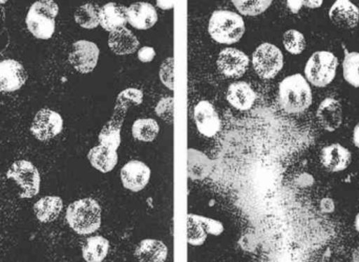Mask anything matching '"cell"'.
<instances>
[{"label":"cell","mask_w":359,"mask_h":262,"mask_svg":"<svg viewBox=\"0 0 359 262\" xmlns=\"http://www.w3.org/2000/svg\"><path fill=\"white\" fill-rule=\"evenodd\" d=\"M278 103L288 114H301L312 105V91L301 74L288 76L278 86Z\"/></svg>","instance_id":"1"},{"label":"cell","mask_w":359,"mask_h":262,"mask_svg":"<svg viewBox=\"0 0 359 262\" xmlns=\"http://www.w3.org/2000/svg\"><path fill=\"white\" fill-rule=\"evenodd\" d=\"M67 223L79 235H90L101 227L100 204L93 198L76 200L67 210Z\"/></svg>","instance_id":"2"},{"label":"cell","mask_w":359,"mask_h":262,"mask_svg":"<svg viewBox=\"0 0 359 262\" xmlns=\"http://www.w3.org/2000/svg\"><path fill=\"white\" fill-rule=\"evenodd\" d=\"M59 6L54 0H37L32 4L25 18L27 30L34 37L48 40L53 37L56 29L55 19L58 16Z\"/></svg>","instance_id":"3"},{"label":"cell","mask_w":359,"mask_h":262,"mask_svg":"<svg viewBox=\"0 0 359 262\" xmlns=\"http://www.w3.org/2000/svg\"><path fill=\"white\" fill-rule=\"evenodd\" d=\"M208 32L215 41L233 44L244 36L245 22L242 16L231 11H215L209 19Z\"/></svg>","instance_id":"4"},{"label":"cell","mask_w":359,"mask_h":262,"mask_svg":"<svg viewBox=\"0 0 359 262\" xmlns=\"http://www.w3.org/2000/svg\"><path fill=\"white\" fill-rule=\"evenodd\" d=\"M337 65L339 60L332 53L327 51L314 53L305 67L307 81L318 88H325L334 80Z\"/></svg>","instance_id":"5"},{"label":"cell","mask_w":359,"mask_h":262,"mask_svg":"<svg viewBox=\"0 0 359 262\" xmlns=\"http://www.w3.org/2000/svg\"><path fill=\"white\" fill-rule=\"evenodd\" d=\"M6 178L15 181L20 187V198L29 199L39 193L41 183L39 171L27 160H18L14 162L6 172Z\"/></svg>","instance_id":"6"},{"label":"cell","mask_w":359,"mask_h":262,"mask_svg":"<svg viewBox=\"0 0 359 262\" xmlns=\"http://www.w3.org/2000/svg\"><path fill=\"white\" fill-rule=\"evenodd\" d=\"M252 65L257 75L263 79L276 77L284 65V56L278 46L262 44L252 54Z\"/></svg>","instance_id":"7"},{"label":"cell","mask_w":359,"mask_h":262,"mask_svg":"<svg viewBox=\"0 0 359 262\" xmlns=\"http://www.w3.org/2000/svg\"><path fill=\"white\" fill-rule=\"evenodd\" d=\"M100 50L94 42L78 40L72 46L69 55L72 67L81 74L92 73L98 65Z\"/></svg>","instance_id":"8"},{"label":"cell","mask_w":359,"mask_h":262,"mask_svg":"<svg viewBox=\"0 0 359 262\" xmlns=\"http://www.w3.org/2000/svg\"><path fill=\"white\" fill-rule=\"evenodd\" d=\"M63 119L60 114L50 109H42L36 114L31 133L40 141H48L62 132Z\"/></svg>","instance_id":"9"},{"label":"cell","mask_w":359,"mask_h":262,"mask_svg":"<svg viewBox=\"0 0 359 262\" xmlns=\"http://www.w3.org/2000/svg\"><path fill=\"white\" fill-rule=\"evenodd\" d=\"M248 65L249 57L238 48H224L217 57V67L226 77H242L247 71Z\"/></svg>","instance_id":"10"},{"label":"cell","mask_w":359,"mask_h":262,"mask_svg":"<svg viewBox=\"0 0 359 262\" xmlns=\"http://www.w3.org/2000/svg\"><path fill=\"white\" fill-rule=\"evenodd\" d=\"M27 79V71L20 63L14 59L0 61V92H16L25 86Z\"/></svg>","instance_id":"11"},{"label":"cell","mask_w":359,"mask_h":262,"mask_svg":"<svg viewBox=\"0 0 359 262\" xmlns=\"http://www.w3.org/2000/svg\"><path fill=\"white\" fill-rule=\"evenodd\" d=\"M194 117L196 129L203 136L212 138L219 133L221 119L212 103L207 100H201L196 103L194 110Z\"/></svg>","instance_id":"12"},{"label":"cell","mask_w":359,"mask_h":262,"mask_svg":"<svg viewBox=\"0 0 359 262\" xmlns=\"http://www.w3.org/2000/svg\"><path fill=\"white\" fill-rule=\"evenodd\" d=\"M151 169L139 160H132L122 168L120 177L121 183L126 190L132 192H140L147 188L151 179Z\"/></svg>","instance_id":"13"},{"label":"cell","mask_w":359,"mask_h":262,"mask_svg":"<svg viewBox=\"0 0 359 262\" xmlns=\"http://www.w3.org/2000/svg\"><path fill=\"white\" fill-rule=\"evenodd\" d=\"M128 110L121 105H115L113 116L103 126L102 130L99 134L98 138L100 145L115 150V151L119 149L120 145H121L122 126H123Z\"/></svg>","instance_id":"14"},{"label":"cell","mask_w":359,"mask_h":262,"mask_svg":"<svg viewBox=\"0 0 359 262\" xmlns=\"http://www.w3.org/2000/svg\"><path fill=\"white\" fill-rule=\"evenodd\" d=\"M351 152L339 143L325 147L320 153V162L329 172L339 173L346 170L351 164Z\"/></svg>","instance_id":"15"},{"label":"cell","mask_w":359,"mask_h":262,"mask_svg":"<svg viewBox=\"0 0 359 262\" xmlns=\"http://www.w3.org/2000/svg\"><path fill=\"white\" fill-rule=\"evenodd\" d=\"M158 13L149 2L138 1L128 8V22L137 30H149L157 23Z\"/></svg>","instance_id":"16"},{"label":"cell","mask_w":359,"mask_h":262,"mask_svg":"<svg viewBox=\"0 0 359 262\" xmlns=\"http://www.w3.org/2000/svg\"><path fill=\"white\" fill-rule=\"evenodd\" d=\"M331 21L341 29H353L359 21V8L350 0H337L329 12Z\"/></svg>","instance_id":"17"},{"label":"cell","mask_w":359,"mask_h":262,"mask_svg":"<svg viewBox=\"0 0 359 262\" xmlns=\"http://www.w3.org/2000/svg\"><path fill=\"white\" fill-rule=\"evenodd\" d=\"M316 118L324 130L334 132L343 122V107L337 99L326 98L318 107Z\"/></svg>","instance_id":"18"},{"label":"cell","mask_w":359,"mask_h":262,"mask_svg":"<svg viewBox=\"0 0 359 262\" xmlns=\"http://www.w3.org/2000/svg\"><path fill=\"white\" fill-rule=\"evenodd\" d=\"M99 21L101 27L109 33L126 27L128 23V8L117 2H109L101 6Z\"/></svg>","instance_id":"19"},{"label":"cell","mask_w":359,"mask_h":262,"mask_svg":"<svg viewBox=\"0 0 359 262\" xmlns=\"http://www.w3.org/2000/svg\"><path fill=\"white\" fill-rule=\"evenodd\" d=\"M227 101L240 111H249L257 100V94L250 84L245 81L233 82L228 86Z\"/></svg>","instance_id":"20"},{"label":"cell","mask_w":359,"mask_h":262,"mask_svg":"<svg viewBox=\"0 0 359 262\" xmlns=\"http://www.w3.org/2000/svg\"><path fill=\"white\" fill-rule=\"evenodd\" d=\"M109 46L115 54L123 56L136 52L140 41L128 27H122L109 34Z\"/></svg>","instance_id":"21"},{"label":"cell","mask_w":359,"mask_h":262,"mask_svg":"<svg viewBox=\"0 0 359 262\" xmlns=\"http://www.w3.org/2000/svg\"><path fill=\"white\" fill-rule=\"evenodd\" d=\"M93 168L101 173H109L118 164V154L115 150L99 145L93 148L88 154Z\"/></svg>","instance_id":"22"},{"label":"cell","mask_w":359,"mask_h":262,"mask_svg":"<svg viewBox=\"0 0 359 262\" xmlns=\"http://www.w3.org/2000/svg\"><path fill=\"white\" fill-rule=\"evenodd\" d=\"M135 254L140 262H165L168 250L160 240H144L137 246Z\"/></svg>","instance_id":"23"},{"label":"cell","mask_w":359,"mask_h":262,"mask_svg":"<svg viewBox=\"0 0 359 262\" xmlns=\"http://www.w3.org/2000/svg\"><path fill=\"white\" fill-rule=\"evenodd\" d=\"M33 209L40 223H53L60 215L63 209V202L58 196H46L36 202Z\"/></svg>","instance_id":"24"},{"label":"cell","mask_w":359,"mask_h":262,"mask_svg":"<svg viewBox=\"0 0 359 262\" xmlns=\"http://www.w3.org/2000/svg\"><path fill=\"white\" fill-rule=\"evenodd\" d=\"M109 242L102 236H93L86 240L82 256L86 262H102L109 254Z\"/></svg>","instance_id":"25"},{"label":"cell","mask_w":359,"mask_h":262,"mask_svg":"<svg viewBox=\"0 0 359 262\" xmlns=\"http://www.w3.org/2000/svg\"><path fill=\"white\" fill-rule=\"evenodd\" d=\"M211 170V162L196 150L188 151V175L190 178L202 181L208 176Z\"/></svg>","instance_id":"26"},{"label":"cell","mask_w":359,"mask_h":262,"mask_svg":"<svg viewBox=\"0 0 359 262\" xmlns=\"http://www.w3.org/2000/svg\"><path fill=\"white\" fill-rule=\"evenodd\" d=\"M133 136L143 143H151L157 138L160 132L158 122L153 118H140L133 124Z\"/></svg>","instance_id":"27"},{"label":"cell","mask_w":359,"mask_h":262,"mask_svg":"<svg viewBox=\"0 0 359 262\" xmlns=\"http://www.w3.org/2000/svg\"><path fill=\"white\" fill-rule=\"evenodd\" d=\"M100 8L94 4H86L80 6L74 14L76 23L84 29L92 30L100 25L99 21Z\"/></svg>","instance_id":"28"},{"label":"cell","mask_w":359,"mask_h":262,"mask_svg":"<svg viewBox=\"0 0 359 262\" xmlns=\"http://www.w3.org/2000/svg\"><path fill=\"white\" fill-rule=\"evenodd\" d=\"M345 58H344V77L348 84L354 88H359V53L349 52L344 46Z\"/></svg>","instance_id":"29"},{"label":"cell","mask_w":359,"mask_h":262,"mask_svg":"<svg viewBox=\"0 0 359 262\" xmlns=\"http://www.w3.org/2000/svg\"><path fill=\"white\" fill-rule=\"evenodd\" d=\"M273 0H231L241 14L246 16H257L265 12Z\"/></svg>","instance_id":"30"},{"label":"cell","mask_w":359,"mask_h":262,"mask_svg":"<svg viewBox=\"0 0 359 262\" xmlns=\"http://www.w3.org/2000/svg\"><path fill=\"white\" fill-rule=\"evenodd\" d=\"M187 242L191 246H202L206 242L207 232L203 225L198 223L196 215H188Z\"/></svg>","instance_id":"31"},{"label":"cell","mask_w":359,"mask_h":262,"mask_svg":"<svg viewBox=\"0 0 359 262\" xmlns=\"http://www.w3.org/2000/svg\"><path fill=\"white\" fill-rule=\"evenodd\" d=\"M283 44L285 48L291 54H301L306 48L305 36L297 30H289L284 34Z\"/></svg>","instance_id":"32"},{"label":"cell","mask_w":359,"mask_h":262,"mask_svg":"<svg viewBox=\"0 0 359 262\" xmlns=\"http://www.w3.org/2000/svg\"><path fill=\"white\" fill-rule=\"evenodd\" d=\"M143 103V92L139 89L130 88L126 89L119 93L116 100V105L121 107H128L130 105H140Z\"/></svg>","instance_id":"33"},{"label":"cell","mask_w":359,"mask_h":262,"mask_svg":"<svg viewBox=\"0 0 359 262\" xmlns=\"http://www.w3.org/2000/svg\"><path fill=\"white\" fill-rule=\"evenodd\" d=\"M160 80L162 84L174 91L175 89V59L174 57H168L162 63L160 67Z\"/></svg>","instance_id":"34"},{"label":"cell","mask_w":359,"mask_h":262,"mask_svg":"<svg viewBox=\"0 0 359 262\" xmlns=\"http://www.w3.org/2000/svg\"><path fill=\"white\" fill-rule=\"evenodd\" d=\"M174 97H165L158 103L155 109L156 114L168 124H172L174 122Z\"/></svg>","instance_id":"35"},{"label":"cell","mask_w":359,"mask_h":262,"mask_svg":"<svg viewBox=\"0 0 359 262\" xmlns=\"http://www.w3.org/2000/svg\"><path fill=\"white\" fill-rule=\"evenodd\" d=\"M196 217L198 223L206 230L207 234L219 236L223 233L224 227L219 221H213V219L207 218V217L198 216V215H196Z\"/></svg>","instance_id":"36"},{"label":"cell","mask_w":359,"mask_h":262,"mask_svg":"<svg viewBox=\"0 0 359 262\" xmlns=\"http://www.w3.org/2000/svg\"><path fill=\"white\" fill-rule=\"evenodd\" d=\"M155 57L156 51L151 46H143V48H139L138 59L142 63H151L155 59Z\"/></svg>","instance_id":"37"},{"label":"cell","mask_w":359,"mask_h":262,"mask_svg":"<svg viewBox=\"0 0 359 262\" xmlns=\"http://www.w3.org/2000/svg\"><path fill=\"white\" fill-rule=\"evenodd\" d=\"M287 6L291 12L297 14L304 6V0H287Z\"/></svg>","instance_id":"38"},{"label":"cell","mask_w":359,"mask_h":262,"mask_svg":"<svg viewBox=\"0 0 359 262\" xmlns=\"http://www.w3.org/2000/svg\"><path fill=\"white\" fill-rule=\"evenodd\" d=\"M157 6L164 11L172 10L175 0H157Z\"/></svg>","instance_id":"39"},{"label":"cell","mask_w":359,"mask_h":262,"mask_svg":"<svg viewBox=\"0 0 359 262\" xmlns=\"http://www.w3.org/2000/svg\"><path fill=\"white\" fill-rule=\"evenodd\" d=\"M324 0H304V6L309 8H318L322 6Z\"/></svg>","instance_id":"40"},{"label":"cell","mask_w":359,"mask_h":262,"mask_svg":"<svg viewBox=\"0 0 359 262\" xmlns=\"http://www.w3.org/2000/svg\"><path fill=\"white\" fill-rule=\"evenodd\" d=\"M353 143L356 148L359 149V122L356 124L353 131Z\"/></svg>","instance_id":"41"},{"label":"cell","mask_w":359,"mask_h":262,"mask_svg":"<svg viewBox=\"0 0 359 262\" xmlns=\"http://www.w3.org/2000/svg\"><path fill=\"white\" fill-rule=\"evenodd\" d=\"M353 262H359V246L353 253Z\"/></svg>","instance_id":"42"},{"label":"cell","mask_w":359,"mask_h":262,"mask_svg":"<svg viewBox=\"0 0 359 262\" xmlns=\"http://www.w3.org/2000/svg\"><path fill=\"white\" fill-rule=\"evenodd\" d=\"M355 229L356 231L359 232V212L358 213V215H356L355 217Z\"/></svg>","instance_id":"43"},{"label":"cell","mask_w":359,"mask_h":262,"mask_svg":"<svg viewBox=\"0 0 359 262\" xmlns=\"http://www.w3.org/2000/svg\"><path fill=\"white\" fill-rule=\"evenodd\" d=\"M6 1H8V0H0V4H6Z\"/></svg>","instance_id":"44"}]
</instances>
